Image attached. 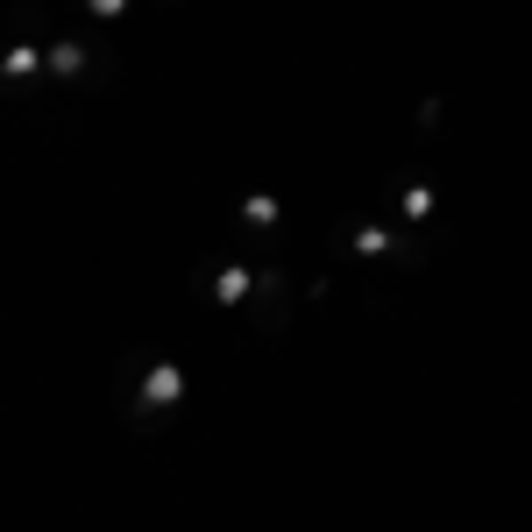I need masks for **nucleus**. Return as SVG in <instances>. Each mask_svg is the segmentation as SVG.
I'll return each mask as SVG.
<instances>
[{
  "label": "nucleus",
  "instance_id": "f257e3e1",
  "mask_svg": "<svg viewBox=\"0 0 532 532\" xmlns=\"http://www.w3.org/2000/svg\"><path fill=\"white\" fill-rule=\"evenodd\" d=\"M185 391H192L185 369H178V362H157V369H142V391H135V398H142V405H178Z\"/></svg>",
  "mask_w": 532,
  "mask_h": 532
},
{
  "label": "nucleus",
  "instance_id": "f03ea898",
  "mask_svg": "<svg viewBox=\"0 0 532 532\" xmlns=\"http://www.w3.org/2000/svg\"><path fill=\"white\" fill-rule=\"evenodd\" d=\"M249 291H256V270H249V263H220V277H213V298H220V306H242Z\"/></svg>",
  "mask_w": 532,
  "mask_h": 532
},
{
  "label": "nucleus",
  "instance_id": "7ed1b4c3",
  "mask_svg": "<svg viewBox=\"0 0 532 532\" xmlns=\"http://www.w3.org/2000/svg\"><path fill=\"white\" fill-rule=\"evenodd\" d=\"M50 71H57V79H79V71H86V43L79 36H57L50 43Z\"/></svg>",
  "mask_w": 532,
  "mask_h": 532
},
{
  "label": "nucleus",
  "instance_id": "20e7f679",
  "mask_svg": "<svg viewBox=\"0 0 532 532\" xmlns=\"http://www.w3.org/2000/svg\"><path fill=\"white\" fill-rule=\"evenodd\" d=\"M36 64H43V57H36V43H15L8 57H0V71H8V79H36Z\"/></svg>",
  "mask_w": 532,
  "mask_h": 532
},
{
  "label": "nucleus",
  "instance_id": "39448f33",
  "mask_svg": "<svg viewBox=\"0 0 532 532\" xmlns=\"http://www.w3.org/2000/svg\"><path fill=\"white\" fill-rule=\"evenodd\" d=\"M348 249H355V256H391L398 242L384 235V227H355V242H348Z\"/></svg>",
  "mask_w": 532,
  "mask_h": 532
},
{
  "label": "nucleus",
  "instance_id": "423d86ee",
  "mask_svg": "<svg viewBox=\"0 0 532 532\" xmlns=\"http://www.w3.org/2000/svg\"><path fill=\"white\" fill-rule=\"evenodd\" d=\"M398 213H405V220H426V213H433V185H405Z\"/></svg>",
  "mask_w": 532,
  "mask_h": 532
},
{
  "label": "nucleus",
  "instance_id": "0eeeda50",
  "mask_svg": "<svg viewBox=\"0 0 532 532\" xmlns=\"http://www.w3.org/2000/svg\"><path fill=\"white\" fill-rule=\"evenodd\" d=\"M242 213H249V227H270V220H277V199H270V192H256Z\"/></svg>",
  "mask_w": 532,
  "mask_h": 532
},
{
  "label": "nucleus",
  "instance_id": "6e6552de",
  "mask_svg": "<svg viewBox=\"0 0 532 532\" xmlns=\"http://www.w3.org/2000/svg\"><path fill=\"white\" fill-rule=\"evenodd\" d=\"M86 8H93V15H121V8H128V0H86Z\"/></svg>",
  "mask_w": 532,
  "mask_h": 532
}]
</instances>
